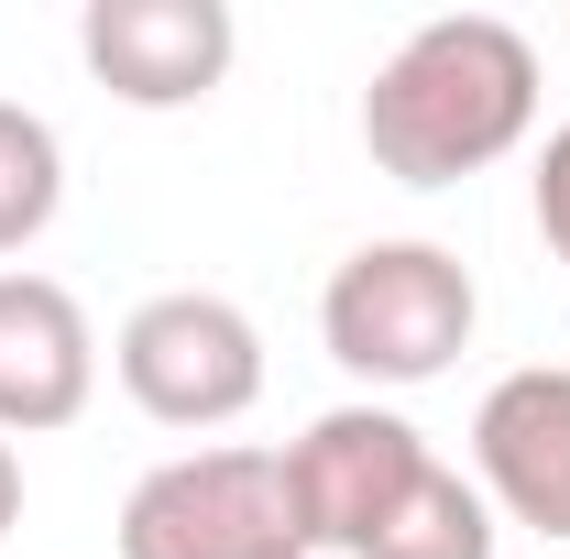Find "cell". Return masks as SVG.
Segmentation results:
<instances>
[{
  "label": "cell",
  "mask_w": 570,
  "mask_h": 559,
  "mask_svg": "<svg viewBox=\"0 0 570 559\" xmlns=\"http://www.w3.org/2000/svg\"><path fill=\"white\" fill-rule=\"evenodd\" d=\"M110 373H121V395L154 428L209 439V428L253 418V395H264V330L219 285H165V296H142L132 318H121Z\"/></svg>",
  "instance_id": "obj_4"
},
{
  "label": "cell",
  "mask_w": 570,
  "mask_h": 559,
  "mask_svg": "<svg viewBox=\"0 0 570 559\" xmlns=\"http://www.w3.org/2000/svg\"><path fill=\"white\" fill-rule=\"evenodd\" d=\"M472 330H483L472 264H461L450 242H417V231L341 253L330 285H318V341H330V362H341L352 384H373V395L439 384V373L472 351Z\"/></svg>",
  "instance_id": "obj_2"
},
{
  "label": "cell",
  "mask_w": 570,
  "mask_h": 559,
  "mask_svg": "<svg viewBox=\"0 0 570 559\" xmlns=\"http://www.w3.org/2000/svg\"><path fill=\"white\" fill-rule=\"evenodd\" d=\"M494 549H504V516L483 504V483L450 472V461H428L417 483H406V504H395L352 559H494Z\"/></svg>",
  "instance_id": "obj_9"
},
{
  "label": "cell",
  "mask_w": 570,
  "mask_h": 559,
  "mask_svg": "<svg viewBox=\"0 0 570 559\" xmlns=\"http://www.w3.org/2000/svg\"><path fill=\"white\" fill-rule=\"evenodd\" d=\"M77 56L121 110H198L242 56V22L230 0H88Z\"/></svg>",
  "instance_id": "obj_6"
},
{
  "label": "cell",
  "mask_w": 570,
  "mask_h": 559,
  "mask_svg": "<svg viewBox=\"0 0 570 559\" xmlns=\"http://www.w3.org/2000/svg\"><path fill=\"white\" fill-rule=\"evenodd\" d=\"M472 483L504 527L570 549V362H515L472 406Z\"/></svg>",
  "instance_id": "obj_7"
},
{
  "label": "cell",
  "mask_w": 570,
  "mask_h": 559,
  "mask_svg": "<svg viewBox=\"0 0 570 559\" xmlns=\"http://www.w3.org/2000/svg\"><path fill=\"white\" fill-rule=\"evenodd\" d=\"M428 461V428L395 418L384 395H352V406H330V418H307V439H285V483H296V516H307V549H341L352 559L395 504L417 483Z\"/></svg>",
  "instance_id": "obj_5"
},
{
  "label": "cell",
  "mask_w": 570,
  "mask_h": 559,
  "mask_svg": "<svg viewBox=\"0 0 570 559\" xmlns=\"http://www.w3.org/2000/svg\"><path fill=\"white\" fill-rule=\"evenodd\" d=\"M538 133V45L494 11L417 22L362 88V154L395 187H461Z\"/></svg>",
  "instance_id": "obj_1"
},
{
  "label": "cell",
  "mask_w": 570,
  "mask_h": 559,
  "mask_svg": "<svg viewBox=\"0 0 570 559\" xmlns=\"http://www.w3.org/2000/svg\"><path fill=\"white\" fill-rule=\"evenodd\" d=\"M99 395V330L56 275H0V439H56Z\"/></svg>",
  "instance_id": "obj_8"
},
{
  "label": "cell",
  "mask_w": 570,
  "mask_h": 559,
  "mask_svg": "<svg viewBox=\"0 0 570 559\" xmlns=\"http://www.w3.org/2000/svg\"><path fill=\"white\" fill-rule=\"evenodd\" d=\"M56 209H67V143L45 110L0 99V275H11V253H33L56 231Z\"/></svg>",
  "instance_id": "obj_10"
},
{
  "label": "cell",
  "mask_w": 570,
  "mask_h": 559,
  "mask_svg": "<svg viewBox=\"0 0 570 559\" xmlns=\"http://www.w3.org/2000/svg\"><path fill=\"white\" fill-rule=\"evenodd\" d=\"M538 242L560 253V275H570V121L538 143Z\"/></svg>",
  "instance_id": "obj_11"
},
{
  "label": "cell",
  "mask_w": 570,
  "mask_h": 559,
  "mask_svg": "<svg viewBox=\"0 0 570 559\" xmlns=\"http://www.w3.org/2000/svg\"><path fill=\"white\" fill-rule=\"evenodd\" d=\"M110 549L121 559H307V516H296V483H285V450L209 439V450L154 461L121 493Z\"/></svg>",
  "instance_id": "obj_3"
},
{
  "label": "cell",
  "mask_w": 570,
  "mask_h": 559,
  "mask_svg": "<svg viewBox=\"0 0 570 559\" xmlns=\"http://www.w3.org/2000/svg\"><path fill=\"white\" fill-rule=\"evenodd\" d=\"M11 527H22V450L0 439V538H11Z\"/></svg>",
  "instance_id": "obj_12"
}]
</instances>
